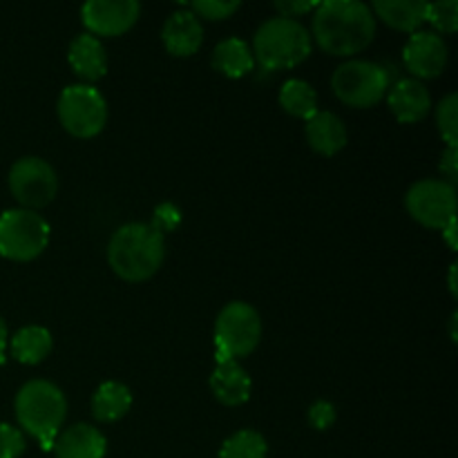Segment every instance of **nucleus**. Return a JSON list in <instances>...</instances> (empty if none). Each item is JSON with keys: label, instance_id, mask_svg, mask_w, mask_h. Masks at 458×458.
Returning a JSON list of instances; mask_svg holds the SVG:
<instances>
[{"label": "nucleus", "instance_id": "c9c22d12", "mask_svg": "<svg viewBox=\"0 0 458 458\" xmlns=\"http://www.w3.org/2000/svg\"><path fill=\"white\" fill-rule=\"evenodd\" d=\"M456 320H458V313L454 311L450 318V335H452V343H456Z\"/></svg>", "mask_w": 458, "mask_h": 458}, {"label": "nucleus", "instance_id": "ddd939ff", "mask_svg": "<svg viewBox=\"0 0 458 458\" xmlns=\"http://www.w3.org/2000/svg\"><path fill=\"white\" fill-rule=\"evenodd\" d=\"M161 40L173 56H192L204 43V27L191 9H177L165 18Z\"/></svg>", "mask_w": 458, "mask_h": 458}, {"label": "nucleus", "instance_id": "aec40b11", "mask_svg": "<svg viewBox=\"0 0 458 458\" xmlns=\"http://www.w3.org/2000/svg\"><path fill=\"white\" fill-rule=\"evenodd\" d=\"M213 67L226 79H242L253 72L255 58L249 43L242 38H226L213 49Z\"/></svg>", "mask_w": 458, "mask_h": 458}, {"label": "nucleus", "instance_id": "0eeeda50", "mask_svg": "<svg viewBox=\"0 0 458 458\" xmlns=\"http://www.w3.org/2000/svg\"><path fill=\"white\" fill-rule=\"evenodd\" d=\"M334 94L352 107H371L387 97L389 74L374 61H347L331 76Z\"/></svg>", "mask_w": 458, "mask_h": 458}, {"label": "nucleus", "instance_id": "4468645a", "mask_svg": "<svg viewBox=\"0 0 458 458\" xmlns=\"http://www.w3.org/2000/svg\"><path fill=\"white\" fill-rule=\"evenodd\" d=\"M389 110L401 123H419L432 110L429 89L416 79H401L387 92Z\"/></svg>", "mask_w": 458, "mask_h": 458}, {"label": "nucleus", "instance_id": "f03ea898", "mask_svg": "<svg viewBox=\"0 0 458 458\" xmlns=\"http://www.w3.org/2000/svg\"><path fill=\"white\" fill-rule=\"evenodd\" d=\"M165 258V240L150 224H125L107 244V262L125 282L150 280Z\"/></svg>", "mask_w": 458, "mask_h": 458}, {"label": "nucleus", "instance_id": "20e7f679", "mask_svg": "<svg viewBox=\"0 0 458 458\" xmlns=\"http://www.w3.org/2000/svg\"><path fill=\"white\" fill-rule=\"evenodd\" d=\"M250 52H253L255 63L264 70H289L309 58L311 34L298 21L282 16L268 18L255 31Z\"/></svg>", "mask_w": 458, "mask_h": 458}, {"label": "nucleus", "instance_id": "f3484780", "mask_svg": "<svg viewBox=\"0 0 458 458\" xmlns=\"http://www.w3.org/2000/svg\"><path fill=\"white\" fill-rule=\"evenodd\" d=\"M210 389H213L215 398L226 407L244 405L250 398V376L237 365V360L217 362L213 376H210Z\"/></svg>", "mask_w": 458, "mask_h": 458}, {"label": "nucleus", "instance_id": "4be33fe9", "mask_svg": "<svg viewBox=\"0 0 458 458\" xmlns=\"http://www.w3.org/2000/svg\"><path fill=\"white\" fill-rule=\"evenodd\" d=\"M12 353L22 365H38L52 353V334L45 327H22L12 338Z\"/></svg>", "mask_w": 458, "mask_h": 458}, {"label": "nucleus", "instance_id": "7c9ffc66", "mask_svg": "<svg viewBox=\"0 0 458 458\" xmlns=\"http://www.w3.org/2000/svg\"><path fill=\"white\" fill-rule=\"evenodd\" d=\"M273 7L280 12L282 18H291V21H295V18L304 16V13L316 12L318 3H304V0H277Z\"/></svg>", "mask_w": 458, "mask_h": 458}, {"label": "nucleus", "instance_id": "6ab92c4d", "mask_svg": "<svg viewBox=\"0 0 458 458\" xmlns=\"http://www.w3.org/2000/svg\"><path fill=\"white\" fill-rule=\"evenodd\" d=\"M371 13H376L385 25L394 27V30L414 34L428 21V3L423 0H376L371 4Z\"/></svg>", "mask_w": 458, "mask_h": 458}, {"label": "nucleus", "instance_id": "2eb2a0df", "mask_svg": "<svg viewBox=\"0 0 458 458\" xmlns=\"http://www.w3.org/2000/svg\"><path fill=\"white\" fill-rule=\"evenodd\" d=\"M56 458H106L107 441L94 425H72L52 445Z\"/></svg>", "mask_w": 458, "mask_h": 458}, {"label": "nucleus", "instance_id": "f8f14e48", "mask_svg": "<svg viewBox=\"0 0 458 458\" xmlns=\"http://www.w3.org/2000/svg\"><path fill=\"white\" fill-rule=\"evenodd\" d=\"M447 56H450L447 43L437 31H414L403 49V61L407 70L416 76V81L441 76L447 65Z\"/></svg>", "mask_w": 458, "mask_h": 458}, {"label": "nucleus", "instance_id": "72a5a7b5", "mask_svg": "<svg viewBox=\"0 0 458 458\" xmlns=\"http://www.w3.org/2000/svg\"><path fill=\"white\" fill-rule=\"evenodd\" d=\"M7 340H9L7 325H4V320L0 318V365L4 362V349H7Z\"/></svg>", "mask_w": 458, "mask_h": 458}, {"label": "nucleus", "instance_id": "f257e3e1", "mask_svg": "<svg viewBox=\"0 0 458 458\" xmlns=\"http://www.w3.org/2000/svg\"><path fill=\"white\" fill-rule=\"evenodd\" d=\"M311 30L322 52L353 56L374 40L376 18L360 0H327L318 3Z\"/></svg>", "mask_w": 458, "mask_h": 458}, {"label": "nucleus", "instance_id": "c756f323", "mask_svg": "<svg viewBox=\"0 0 458 458\" xmlns=\"http://www.w3.org/2000/svg\"><path fill=\"white\" fill-rule=\"evenodd\" d=\"M335 423V407L327 401H318L309 407V425L318 432H325Z\"/></svg>", "mask_w": 458, "mask_h": 458}, {"label": "nucleus", "instance_id": "f704fd0d", "mask_svg": "<svg viewBox=\"0 0 458 458\" xmlns=\"http://www.w3.org/2000/svg\"><path fill=\"white\" fill-rule=\"evenodd\" d=\"M450 291H452V295H458V289H456V264H452L450 267Z\"/></svg>", "mask_w": 458, "mask_h": 458}, {"label": "nucleus", "instance_id": "5701e85b", "mask_svg": "<svg viewBox=\"0 0 458 458\" xmlns=\"http://www.w3.org/2000/svg\"><path fill=\"white\" fill-rule=\"evenodd\" d=\"M280 106L298 119H311L318 112V94L307 81L289 79L280 89Z\"/></svg>", "mask_w": 458, "mask_h": 458}, {"label": "nucleus", "instance_id": "a878e982", "mask_svg": "<svg viewBox=\"0 0 458 458\" xmlns=\"http://www.w3.org/2000/svg\"><path fill=\"white\" fill-rule=\"evenodd\" d=\"M428 22L441 34H454L458 30V0L428 3Z\"/></svg>", "mask_w": 458, "mask_h": 458}, {"label": "nucleus", "instance_id": "412c9836", "mask_svg": "<svg viewBox=\"0 0 458 458\" xmlns=\"http://www.w3.org/2000/svg\"><path fill=\"white\" fill-rule=\"evenodd\" d=\"M130 407H132V392L116 380L103 383L92 396V414L101 423H114L123 419Z\"/></svg>", "mask_w": 458, "mask_h": 458}, {"label": "nucleus", "instance_id": "393cba45", "mask_svg": "<svg viewBox=\"0 0 458 458\" xmlns=\"http://www.w3.org/2000/svg\"><path fill=\"white\" fill-rule=\"evenodd\" d=\"M437 123L438 132L445 139L450 148L458 146V94L452 92L445 98H441L437 107Z\"/></svg>", "mask_w": 458, "mask_h": 458}, {"label": "nucleus", "instance_id": "39448f33", "mask_svg": "<svg viewBox=\"0 0 458 458\" xmlns=\"http://www.w3.org/2000/svg\"><path fill=\"white\" fill-rule=\"evenodd\" d=\"M262 338L259 313L246 302H231L215 320V356L217 362L237 360L258 349Z\"/></svg>", "mask_w": 458, "mask_h": 458}, {"label": "nucleus", "instance_id": "473e14b6", "mask_svg": "<svg viewBox=\"0 0 458 458\" xmlns=\"http://www.w3.org/2000/svg\"><path fill=\"white\" fill-rule=\"evenodd\" d=\"M441 233H443V237H445L447 246H450L452 250H456V249H458V237H456V219H452L450 224H445V226L441 228Z\"/></svg>", "mask_w": 458, "mask_h": 458}, {"label": "nucleus", "instance_id": "1a4fd4ad", "mask_svg": "<svg viewBox=\"0 0 458 458\" xmlns=\"http://www.w3.org/2000/svg\"><path fill=\"white\" fill-rule=\"evenodd\" d=\"M9 191L22 208H43L56 197L58 177L40 157H22L9 170Z\"/></svg>", "mask_w": 458, "mask_h": 458}, {"label": "nucleus", "instance_id": "9b49d317", "mask_svg": "<svg viewBox=\"0 0 458 458\" xmlns=\"http://www.w3.org/2000/svg\"><path fill=\"white\" fill-rule=\"evenodd\" d=\"M141 4L137 0H89L81 9L85 27L92 36H121L139 21Z\"/></svg>", "mask_w": 458, "mask_h": 458}, {"label": "nucleus", "instance_id": "423d86ee", "mask_svg": "<svg viewBox=\"0 0 458 458\" xmlns=\"http://www.w3.org/2000/svg\"><path fill=\"white\" fill-rule=\"evenodd\" d=\"M49 244V224L27 208H9L0 215V255L13 262L38 258Z\"/></svg>", "mask_w": 458, "mask_h": 458}, {"label": "nucleus", "instance_id": "a211bd4d", "mask_svg": "<svg viewBox=\"0 0 458 458\" xmlns=\"http://www.w3.org/2000/svg\"><path fill=\"white\" fill-rule=\"evenodd\" d=\"M70 65L83 81H98L107 72V54L101 40L92 34H79L70 45Z\"/></svg>", "mask_w": 458, "mask_h": 458}, {"label": "nucleus", "instance_id": "9d476101", "mask_svg": "<svg viewBox=\"0 0 458 458\" xmlns=\"http://www.w3.org/2000/svg\"><path fill=\"white\" fill-rule=\"evenodd\" d=\"M456 186L443 179H423L407 191L405 206L411 217L428 228L441 231L445 224L456 219Z\"/></svg>", "mask_w": 458, "mask_h": 458}, {"label": "nucleus", "instance_id": "2f4dec72", "mask_svg": "<svg viewBox=\"0 0 458 458\" xmlns=\"http://www.w3.org/2000/svg\"><path fill=\"white\" fill-rule=\"evenodd\" d=\"M438 168H441V174L445 179L443 182L452 183V186H456L458 182V152L456 148H445V152L441 155V161H438Z\"/></svg>", "mask_w": 458, "mask_h": 458}, {"label": "nucleus", "instance_id": "b1692460", "mask_svg": "<svg viewBox=\"0 0 458 458\" xmlns=\"http://www.w3.org/2000/svg\"><path fill=\"white\" fill-rule=\"evenodd\" d=\"M267 438L255 429H240L222 443L219 458H267Z\"/></svg>", "mask_w": 458, "mask_h": 458}, {"label": "nucleus", "instance_id": "dca6fc26", "mask_svg": "<svg viewBox=\"0 0 458 458\" xmlns=\"http://www.w3.org/2000/svg\"><path fill=\"white\" fill-rule=\"evenodd\" d=\"M304 134H307V143L311 146V150H316L318 155L334 157L347 146V128H344L343 119L334 112L318 110L307 121Z\"/></svg>", "mask_w": 458, "mask_h": 458}, {"label": "nucleus", "instance_id": "c85d7f7f", "mask_svg": "<svg viewBox=\"0 0 458 458\" xmlns=\"http://www.w3.org/2000/svg\"><path fill=\"white\" fill-rule=\"evenodd\" d=\"M25 452V437L9 423H0V458H18Z\"/></svg>", "mask_w": 458, "mask_h": 458}, {"label": "nucleus", "instance_id": "bb28decb", "mask_svg": "<svg viewBox=\"0 0 458 458\" xmlns=\"http://www.w3.org/2000/svg\"><path fill=\"white\" fill-rule=\"evenodd\" d=\"M242 4L237 0H195L191 3V12L197 18H208V21H224V18H231L233 13L240 9Z\"/></svg>", "mask_w": 458, "mask_h": 458}, {"label": "nucleus", "instance_id": "6e6552de", "mask_svg": "<svg viewBox=\"0 0 458 458\" xmlns=\"http://www.w3.org/2000/svg\"><path fill=\"white\" fill-rule=\"evenodd\" d=\"M58 119L61 125L79 139L97 137L107 121V103L94 85H70L58 97Z\"/></svg>", "mask_w": 458, "mask_h": 458}, {"label": "nucleus", "instance_id": "cd10ccee", "mask_svg": "<svg viewBox=\"0 0 458 458\" xmlns=\"http://www.w3.org/2000/svg\"><path fill=\"white\" fill-rule=\"evenodd\" d=\"M179 224H182V210H179L174 204H170V201L159 204L155 208V213H152L150 226L155 228L157 233H161V235L177 231Z\"/></svg>", "mask_w": 458, "mask_h": 458}, {"label": "nucleus", "instance_id": "7ed1b4c3", "mask_svg": "<svg viewBox=\"0 0 458 458\" xmlns=\"http://www.w3.org/2000/svg\"><path fill=\"white\" fill-rule=\"evenodd\" d=\"M18 425L38 441L45 452L52 450L67 416L65 394L49 380H30L13 401Z\"/></svg>", "mask_w": 458, "mask_h": 458}]
</instances>
